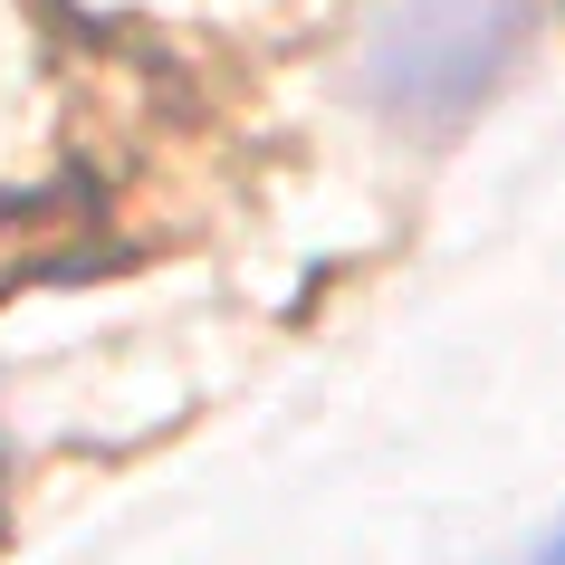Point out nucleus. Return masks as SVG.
I'll return each instance as SVG.
<instances>
[{
    "label": "nucleus",
    "instance_id": "1",
    "mask_svg": "<svg viewBox=\"0 0 565 565\" xmlns=\"http://www.w3.org/2000/svg\"><path fill=\"white\" fill-rule=\"evenodd\" d=\"M536 0H384L355 49L364 106L403 135H450L508 87Z\"/></svg>",
    "mask_w": 565,
    "mask_h": 565
},
{
    "label": "nucleus",
    "instance_id": "2",
    "mask_svg": "<svg viewBox=\"0 0 565 565\" xmlns=\"http://www.w3.org/2000/svg\"><path fill=\"white\" fill-rule=\"evenodd\" d=\"M508 565H565V518H556V527H546V536H536L527 556H508Z\"/></svg>",
    "mask_w": 565,
    "mask_h": 565
}]
</instances>
